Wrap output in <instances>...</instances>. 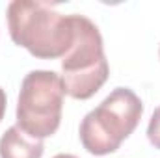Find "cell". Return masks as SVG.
Masks as SVG:
<instances>
[{
  "mask_svg": "<svg viewBox=\"0 0 160 158\" xmlns=\"http://www.w3.org/2000/svg\"><path fill=\"white\" fill-rule=\"evenodd\" d=\"M43 153V141L32 140L17 125L9 126L0 138V158H41Z\"/></svg>",
  "mask_w": 160,
  "mask_h": 158,
  "instance_id": "5",
  "label": "cell"
},
{
  "mask_svg": "<svg viewBox=\"0 0 160 158\" xmlns=\"http://www.w3.org/2000/svg\"><path fill=\"white\" fill-rule=\"evenodd\" d=\"M158 54H160V50H158Z\"/></svg>",
  "mask_w": 160,
  "mask_h": 158,
  "instance_id": "9",
  "label": "cell"
},
{
  "mask_svg": "<svg viewBox=\"0 0 160 158\" xmlns=\"http://www.w3.org/2000/svg\"><path fill=\"white\" fill-rule=\"evenodd\" d=\"M8 30L15 45L41 60L63 58L75 41L73 15H62L41 0L9 2Z\"/></svg>",
  "mask_w": 160,
  "mask_h": 158,
  "instance_id": "1",
  "label": "cell"
},
{
  "mask_svg": "<svg viewBox=\"0 0 160 158\" xmlns=\"http://www.w3.org/2000/svg\"><path fill=\"white\" fill-rule=\"evenodd\" d=\"M143 114L142 99L128 87H116L80 123V141L89 155L116 153L136 130Z\"/></svg>",
  "mask_w": 160,
  "mask_h": 158,
  "instance_id": "2",
  "label": "cell"
},
{
  "mask_svg": "<svg viewBox=\"0 0 160 158\" xmlns=\"http://www.w3.org/2000/svg\"><path fill=\"white\" fill-rule=\"evenodd\" d=\"M147 138L155 149H160V106L153 112L147 126Z\"/></svg>",
  "mask_w": 160,
  "mask_h": 158,
  "instance_id": "6",
  "label": "cell"
},
{
  "mask_svg": "<svg viewBox=\"0 0 160 158\" xmlns=\"http://www.w3.org/2000/svg\"><path fill=\"white\" fill-rule=\"evenodd\" d=\"M65 87L63 80L54 71H30L17 99V126L32 140L52 136L62 123Z\"/></svg>",
  "mask_w": 160,
  "mask_h": 158,
  "instance_id": "4",
  "label": "cell"
},
{
  "mask_svg": "<svg viewBox=\"0 0 160 158\" xmlns=\"http://www.w3.org/2000/svg\"><path fill=\"white\" fill-rule=\"evenodd\" d=\"M52 158H78V156L69 155V153H60V155H56V156H52Z\"/></svg>",
  "mask_w": 160,
  "mask_h": 158,
  "instance_id": "8",
  "label": "cell"
},
{
  "mask_svg": "<svg viewBox=\"0 0 160 158\" xmlns=\"http://www.w3.org/2000/svg\"><path fill=\"white\" fill-rule=\"evenodd\" d=\"M73 24L75 41L62 60V80L65 95L86 101L104 86L110 67L97 24L84 15H73Z\"/></svg>",
  "mask_w": 160,
  "mask_h": 158,
  "instance_id": "3",
  "label": "cell"
},
{
  "mask_svg": "<svg viewBox=\"0 0 160 158\" xmlns=\"http://www.w3.org/2000/svg\"><path fill=\"white\" fill-rule=\"evenodd\" d=\"M4 114H6V93H4V89L0 87V121L4 117Z\"/></svg>",
  "mask_w": 160,
  "mask_h": 158,
  "instance_id": "7",
  "label": "cell"
}]
</instances>
